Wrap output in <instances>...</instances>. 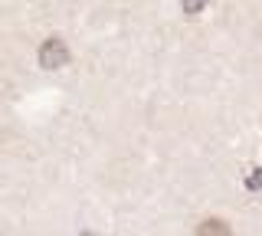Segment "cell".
<instances>
[{"instance_id":"2","label":"cell","mask_w":262,"mask_h":236,"mask_svg":"<svg viewBox=\"0 0 262 236\" xmlns=\"http://www.w3.org/2000/svg\"><path fill=\"white\" fill-rule=\"evenodd\" d=\"M196 233H200V236H207V233H229V226L223 223V220H207L203 226H196Z\"/></svg>"},{"instance_id":"3","label":"cell","mask_w":262,"mask_h":236,"mask_svg":"<svg viewBox=\"0 0 262 236\" xmlns=\"http://www.w3.org/2000/svg\"><path fill=\"white\" fill-rule=\"evenodd\" d=\"M210 0H180V7H184L187 17H196V13H203V7H207Z\"/></svg>"},{"instance_id":"1","label":"cell","mask_w":262,"mask_h":236,"mask_svg":"<svg viewBox=\"0 0 262 236\" xmlns=\"http://www.w3.org/2000/svg\"><path fill=\"white\" fill-rule=\"evenodd\" d=\"M69 56H72L69 46H66L59 36H49V39H43L36 59H39V66H43V69H62V66H69Z\"/></svg>"},{"instance_id":"4","label":"cell","mask_w":262,"mask_h":236,"mask_svg":"<svg viewBox=\"0 0 262 236\" xmlns=\"http://www.w3.org/2000/svg\"><path fill=\"white\" fill-rule=\"evenodd\" d=\"M246 190H262V167H252V174L246 177Z\"/></svg>"}]
</instances>
